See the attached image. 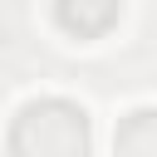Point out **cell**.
I'll return each instance as SVG.
<instances>
[{
    "label": "cell",
    "instance_id": "obj_2",
    "mask_svg": "<svg viewBox=\"0 0 157 157\" xmlns=\"http://www.w3.org/2000/svg\"><path fill=\"white\" fill-rule=\"evenodd\" d=\"M113 157H157V108H137L118 123Z\"/></svg>",
    "mask_w": 157,
    "mask_h": 157
},
{
    "label": "cell",
    "instance_id": "obj_3",
    "mask_svg": "<svg viewBox=\"0 0 157 157\" xmlns=\"http://www.w3.org/2000/svg\"><path fill=\"white\" fill-rule=\"evenodd\" d=\"M59 20L69 29H78V34H98V29H108L118 20V5H64Z\"/></svg>",
    "mask_w": 157,
    "mask_h": 157
},
{
    "label": "cell",
    "instance_id": "obj_1",
    "mask_svg": "<svg viewBox=\"0 0 157 157\" xmlns=\"http://www.w3.org/2000/svg\"><path fill=\"white\" fill-rule=\"evenodd\" d=\"M10 157H88V118L69 98H34L10 123Z\"/></svg>",
    "mask_w": 157,
    "mask_h": 157
}]
</instances>
